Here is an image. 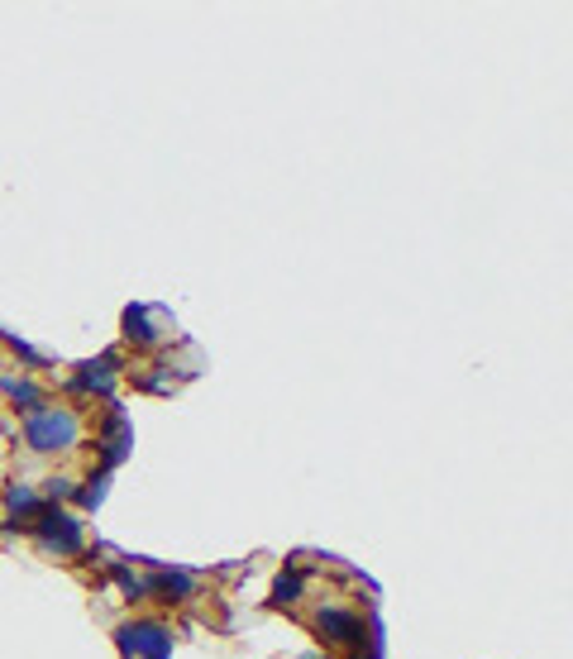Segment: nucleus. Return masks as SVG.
I'll return each instance as SVG.
<instances>
[{
  "instance_id": "nucleus-1",
  "label": "nucleus",
  "mask_w": 573,
  "mask_h": 659,
  "mask_svg": "<svg viewBox=\"0 0 573 659\" xmlns=\"http://www.w3.org/2000/svg\"><path fill=\"white\" fill-rule=\"evenodd\" d=\"M24 440H29V449H39V454L72 449L81 440L77 411H67V406H39V411L24 416Z\"/></svg>"
},
{
  "instance_id": "nucleus-2",
  "label": "nucleus",
  "mask_w": 573,
  "mask_h": 659,
  "mask_svg": "<svg viewBox=\"0 0 573 659\" xmlns=\"http://www.w3.org/2000/svg\"><path fill=\"white\" fill-rule=\"evenodd\" d=\"M29 535L39 541L48 555H63V559H72V555H81V545H87V535H81V525L67 517L63 507H48L43 502V511L39 517L29 521Z\"/></svg>"
},
{
  "instance_id": "nucleus-3",
  "label": "nucleus",
  "mask_w": 573,
  "mask_h": 659,
  "mask_svg": "<svg viewBox=\"0 0 573 659\" xmlns=\"http://www.w3.org/2000/svg\"><path fill=\"white\" fill-rule=\"evenodd\" d=\"M115 645L125 659H173V631L163 621H125L115 631Z\"/></svg>"
},
{
  "instance_id": "nucleus-4",
  "label": "nucleus",
  "mask_w": 573,
  "mask_h": 659,
  "mask_svg": "<svg viewBox=\"0 0 573 659\" xmlns=\"http://www.w3.org/2000/svg\"><path fill=\"white\" fill-rule=\"evenodd\" d=\"M316 631H320V641H330V645H358L364 641V617L349 612V607H320Z\"/></svg>"
},
{
  "instance_id": "nucleus-5",
  "label": "nucleus",
  "mask_w": 573,
  "mask_h": 659,
  "mask_svg": "<svg viewBox=\"0 0 573 659\" xmlns=\"http://www.w3.org/2000/svg\"><path fill=\"white\" fill-rule=\"evenodd\" d=\"M129 445H135V430H129V421L119 411H105L101 421V445H96V454H101V469L111 473L119 459L129 454Z\"/></svg>"
},
{
  "instance_id": "nucleus-6",
  "label": "nucleus",
  "mask_w": 573,
  "mask_h": 659,
  "mask_svg": "<svg viewBox=\"0 0 573 659\" xmlns=\"http://www.w3.org/2000/svg\"><path fill=\"white\" fill-rule=\"evenodd\" d=\"M149 593L167 597V603H187V597L196 593V579H191L187 569H158V573L149 579Z\"/></svg>"
},
{
  "instance_id": "nucleus-7",
  "label": "nucleus",
  "mask_w": 573,
  "mask_h": 659,
  "mask_svg": "<svg viewBox=\"0 0 573 659\" xmlns=\"http://www.w3.org/2000/svg\"><path fill=\"white\" fill-rule=\"evenodd\" d=\"M5 511L15 517L20 525H29L34 517L43 511V497L34 493V487H24V483H15V487H5Z\"/></svg>"
},
{
  "instance_id": "nucleus-8",
  "label": "nucleus",
  "mask_w": 573,
  "mask_h": 659,
  "mask_svg": "<svg viewBox=\"0 0 573 659\" xmlns=\"http://www.w3.org/2000/svg\"><path fill=\"white\" fill-rule=\"evenodd\" d=\"M72 388H81V392H111L115 388V354H105L101 364H87L77 378H72Z\"/></svg>"
},
{
  "instance_id": "nucleus-9",
  "label": "nucleus",
  "mask_w": 573,
  "mask_h": 659,
  "mask_svg": "<svg viewBox=\"0 0 573 659\" xmlns=\"http://www.w3.org/2000/svg\"><path fill=\"white\" fill-rule=\"evenodd\" d=\"M125 334H129V344H139V350L158 344V330H153V320H149V311H143V306L125 311Z\"/></svg>"
},
{
  "instance_id": "nucleus-10",
  "label": "nucleus",
  "mask_w": 573,
  "mask_h": 659,
  "mask_svg": "<svg viewBox=\"0 0 573 659\" xmlns=\"http://www.w3.org/2000/svg\"><path fill=\"white\" fill-rule=\"evenodd\" d=\"M302 593H306V573L302 569H282L278 583H272V607H292Z\"/></svg>"
},
{
  "instance_id": "nucleus-11",
  "label": "nucleus",
  "mask_w": 573,
  "mask_h": 659,
  "mask_svg": "<svg viewBox=\"0 0 573 659\" xmlns=\"http://www.w3.org/2000/svg\"><path fill=\"white\" fill-rule=\"evenodd\" d=\"M5 397L10 402H20V406H29V411H39V402H43V392L34 388V382H15V378H5Z\"/></svg>"
},
{
  "instance_id": "nucleus-12",
  "label": "nucleus",
  "mask_w": 573,
  "mask_h": 659,
  "mask_svg": "<svg viewBox=\"0 0 573 659\" xmlns=\"http://www.w3.org/2000/svg\"><path fill=\"white\" fill-rule=\"evenodd\" d=\"M105 487H111V473H91L87 478V483H81L77 487V497H81V507H101V502H105Z\"/></svg>"
},
{
  "instance_id": "nucleus-13",
  "label": "nucleus",
  "mask_w": 573,
  "mask_h": 659,
  "mask_svg": "<svg viewBox=\"0 0 573 659\" xmlns=\"http://www.w3.org/2000/svg\"><path fill=\"white\" fill-rule=\"evenodd\" d=\"M67 497H77V483H72V478H53V483H48V493H43L48 507H63Z\"/></svg>"
},
{
  "instance_id": "nucleus-14",
  "label": "nucleus",
  "mask_w": 573,
  "mask_h": 659,
  "mask_svg": "<svg viewBox=\"0 0 573 659\" xmlns=\"http://www.w3.org/2000/svg\"><path fill=\"white\" fill-rule=\"evenodd\" d=\"M111 579L119 583V588H125L129 597H149V583L139 579V573H129V569H111Z\"/></svg>"
}]
</instances>
